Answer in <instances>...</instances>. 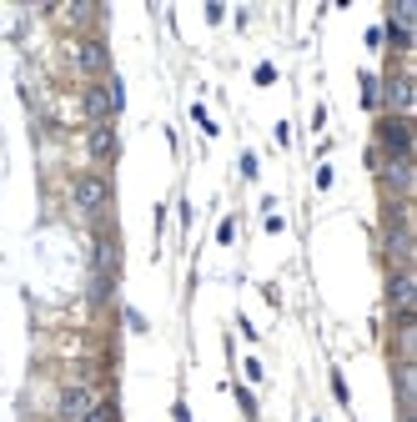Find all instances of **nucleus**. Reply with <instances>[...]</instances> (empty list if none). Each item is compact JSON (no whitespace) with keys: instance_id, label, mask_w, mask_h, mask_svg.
Returning a JSON list of instances; mask_svg holds the SVG:
<instances>
[{"instance_id":"obj_13","label":"nucleus","mask_w":417,"mask_h":422,"mask_svg":"<svg viewBox=\"0 0 417 422\" xmlns=\"http://www.w3.org/2000/svg\"><path fill=\"white\" fill-rule=\"evenodd\" d=\"M398 387H402V403L412 407V367H402V372H398Z\"/></svg>"},{"instance_id":"obj_7","label":"nucleus","mask_w":417,"mask_h":422,"mask_svg":"<svg viewBox=\"0 0 417 422\" xmlns=\"http://www.w3.org/2000/svg\"><path fill=\"white\" fill-rule=\"evenodd\" d=\"M387 96H392L398 111H412V81H407V76H392V81H387Z\"/></svg>"},{"instance_id":"obj_12","label":"nucleus","mask_w":417,"mask_h":422,"mask_svg":"<svg viewBox=\"0 0 417 422\" xmlns=\"http://www.w3.org/2000/svg\"><path fill=\"white\" fill-rule=\"evenodd\" d=\"M80 422H116V407H111V403H96V407L80 417Z\"/></svg>"},{"instance_id":"obj_14","label":"nucleus","mask_w":417,"mask_h":422,"mask_svg":"<svg viewBox=\"0 0 417 422\" xmlns=\"http://www.w3.org/2000/svg\"><path fill=\"white\" fill-rule=\"evenodd\" d=\"M362 106H377V81L362 76Z\"/></svg>"},{"instance_id":"obj_8","label":"nucleus","mask_w":417,"mask_h":422,"mask_svg":"<svg viewBox=\"0 0 417 422\" xmlns=\"http://www.w3.org/2000/svg\"><path fill=\"white\" fill-rule=\"evenodd\" d=\"M91 151H96V156H116V131H111V126H96Z\"/></svg>"},{"instance_id":"obj_3","label":"nucleus","mask_w":417,"mask_h":422,"mask_svg":"<svg viewBox=\"0 0 417 422\" xmlns=\"http://www.w3.org/2000/svg\"><path fill=\"white\" fill-rule=\"evenodd\" d=\"M382 146L392 151V161H407V151H412V131H407V121H382Z\"/></svg>"},{"instance_id":"obj_2","label":"nucleus","mask_w":417,"mask_h":422,"mask_svg":"<svg viewBox=\"0 0 417 422\" xmlns=\"http://www.w3.org/2000/svg\"><path fill=\"white\" fill-rule=\"evenodd\" d=\"M91 407H96V392H91L86 382H76V387L60 392V417H66V422H80Z\"/></svg>"},{"instance_id":"obj_4","label":"nucleus","mask_w":417,"mask_h":422,"mask_svg":"<svg viewBox=\"0 0 417 422\" xmlns=\"http://www.w3.org/2000/svg\"><path fill=\"white\" fill-rule=\"evenodd\" d=\"M106 196H111V192H106V181H101V176H80V181H76V206H80V211H101V206H106Z\"/></svg>"},{"instance_id":"obj_9","label":"nucleus","mask_w":417,"mask_h":422,"mask_svg":"<svg viewBox=\"0 0 417 422\" xmlns=\"http://www.w3.org/2000/svg\"><path fill=\"white\" fill-rule=\"evenodd\" d=\"M80 66H86V71H106V66H111V60H106V46H86V51H80Z\"/></svg>"},{"instance_id":"obj_1","label":"nucleus","mask_w":417,"mask_h":422,"mask_svg":"<svg viewBox=\"0 0 417 422\" xmlns=\"http://www.w3.org/2000/svg\"><path fill=\"white\" fill-rule=\"evenodd\" d=\"M111 282H116V246L111 237H101L96 242V277H91V297H111Z\"/></svg>"},{"instance_id":"obj_11","label":"nucleus","mask_w":417,"mask_h":422,"mask_svg":"<svg viewBox=\"0 0 417 422\" xmlns=\"http://www.w3.org/2000/svg\"><path fill=\"white\" fill-rule=\"evenodd\" d=\"M387 176H392V186H398V192H407V186H412V171H407V161H392V166H387Z\"/></svg>"},{"instance_id":"obj_5","label":"nucleus","mask_w":417,"mask_h":422,"mask_svg":"<svg viewBox=\"0 0 417 422\" xmlns=\"http://www.w3.org/2000/svg\"><path fill=\"white\" fill-rule=\"evenodd\" d=\"M412 297H417V282H412V267L402 262L398 271H392V302H398L402 316H412Z\"/></svg>"},{"instance_id":"obj_10","label":"nucleus","mask_w":417,"mask_h":422,"mask_svg":"<svg viewBox=\"0 0 417 422\" xmlns=\"http://www.w3.org/2000/svg\"><path fill=\"white\" fill-rule=\"evenodd\" d=\"M86 111H91L96 121H106V111H111V96H106V91H91V96H86Z\"/></svg>"},{"instance_id":"obj_6","label":"nucleus","mask_w":417,"mask_h":422,"mask_svg":"<svg viewBox=\"0 0 417 422\" xmlns=\"http://www.w3.org/2000/svg\"><path fill=\"white\" fill-rule=\"evenodd\" d=\"M392 40L412 46V6H392Z\"/></svg>"}]
</instances>
